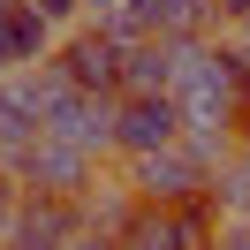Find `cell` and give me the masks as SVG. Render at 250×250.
Segmentation results:
<instances>
[{"mask_svg":"<svg viewBox=\"0 0 250 250\" xmlns=\"http://www.w3.org/2000/svg\"><path fill=\"white\" fill-rule=\"evenodd\" d=\"M174 106H182V129H220L235 114V99H243V83H235V68H228V53L220 46H182L174 53Z\"/></svg>","mask_w":250,"mask_h":250,"instance_id":"obj_1","label":"cell"},{"mask_svg":"<svg viewBox=\"0 0 250 250\" xmlns=\"http://www.w3.org/2000/svg\"><path fill=\"white\" fill-rule=\"evenodd\" d=\"M129 189H137L144 205H189L197 189H212V167H205V159L189 152L182 137H174L167 152H144V159H129Z\"/></svg>","mask_w":250,"mask_h":250,"instance_id":"obj_2","label":"cell"},{"mask_svg":"<svg viewBox=\"0 0 250 250\" xmlns=\"http://www.w3.org/2000/svg\"><path fill=\"white\" fill-rule=\"evenodd\" d=\"M122 53H129V46H114V38L91 23V31H76V38L53 46V68H61L83 99H122Z\"/></svg>","mask_w":250,"mask_h":250,"instance_id":"obj_3","label":"cell"},{"mask_svg":"<svg viewBox=\"0 0 250 250\" xmlns=\"http://www.w3.org/2000/svg\"><path fill=\"white\" fill-rule=\"evenodd\" d=\"M182 137V106L167 91H144V99H114V152L144 159V152H167Z\"/></svg>","mask_w":250,"mask_h":250,"instance_id":"obj_4","label":"cell"},{"mask_svg":"<svg viewBox=\"0 0 250 250\" xmlns=\"http://www.w3.org/2000/svg\"><path fill=\"white\" fill-rule=\"evenodd\" d=\"M8 235H16V250H68V243L83 235V212H76V197L23 189V197H16V220H8Z\"/></svg>","mask_w":250,"mask_h":250,"instance_id":"obj_5","label":"cell"},{"mask_svg":"<svg viewBox=\"0 0 250 250\" xmlns=\"http://www.w3.org/2000/svg\"><path fill=\"white\" fill-rule=\"evenodd\" d=\"M46 137L76 144L83 159L114 152V99H83V91H61V99L46 106Z\"/></svg>","mask_w":250,"mask_h":250,"instance_id":"obj_6","label":"cell"},{"mask_svg":"<svg viewBox=\"0 0 250 250\" xmlns=\"http://www.w3.org/2000/svg\"><path fill=\"white\" fill-rule=\"evenodd\" d=\"M122 250H205V212L197 205H137L122 228Z\"/></svg>","mask_w":250,"mask_h":250,"instance_id":"obj_7","label":"cell"},{"mask_svg":"<svg viewBox=\"0 0 250 250\" xmlns=\"http://www.w3.org/2000/svg\"><path fill=\"white\" fill-rule=\"evenodd\" d=\"M129 16H137L144 38H167V46H197L212 31V8L205 0H122Z\"/></svg>","mask_w":250,"mask_h":250,"instance_id":"obj_8","label":"cell"},{"mask_svg":"<svg viewBox=\"0 0 250 250\" xmlns=\"http://www.w3.org/2000/svg\"><path fill=\"white\" fill-rule=\"evenodd\" d=\"M46 137V122H38V106H31V91H23V76H8L0 83V167L23 152V144H38Z\"/></svg>","mask_w":250,"mask_h":250,"instance_id":"obj_9","label":"cell"},{"mask_svg":"<svg viewBox=\"0 0 250 250\" xmlns=\"http://www.w3.org/2000/svg\"><path fill=\"white\" fill-rule=\"evenodd\" d=\"M53 46H61V31H53L38 8H23V0H8V68H38V61H53Z\"/></svg>","mask_w":250,"mask_h":250,"instance_id":"obj_10","label":"cell"},{"mask_svg":"<svg viewBox=\"0 0 250 250\" xmlns=\"http://www.w3.org/2000/svg\"><path fill=\"white\" fill-rule=\"evenodd\" d=\"M23 8H38V16H46L53 31H68V23L83 16V0H23Z\"/></svg>","mask_w":250,"mask_h":250,"instance_id":"obj_11","label":"cell"},{"mask_svg":"<svg viewBox=\"0 0 250 250\" xmlns=\"http://www.w3.org/2000/svg\"><path fill=\"white\" fill-rule=\"evenodd\" d=\"M212 8V23H228V31H250V0H205Z\"/></svg>","mask_w":250,"mask_h":250,"instance_id":"obj_12","label":"cell"},{"mask_svg":"<svg viewBox=\"0 0 250 250\" xmlns=\"http://www.w3.org/2000/svg\"><path fill=\"white\" fill-rule=\"evenodd\" d=\"M212 250H250V220H220V243Z\"/></svg>","mask_w":250,"mask_h":250,"instance_id":"obj_13","label":"cell"},{"mask_svg":"<svg viewBox=\"0 0 250 250\" xmlns=\"http://www.w3.org/2000/svg\"><path fill=\"white\" fill-rule=\"evenodd\" d=\"M16 197H23V189H16V174L0 167V235H8V220H16Z\"/></svg>","mask_w":250,"mask_h":250,"instance_id":"obj_14","label":"cell"},{"mask_svg":"<svg viewBox=\"0 0 250 250\" xmlns=\"http://www.w3.org/2000/svg\"><path fill=\"white\" fill-rule=\"evenodd\" d=\"M68 250H122V243H114V235H76Z\"/></svg>","mask_w":250,"mask_h":250,"instance_id":"obj_15","label":"cell"},{"mask_svg":"<svg viewBox=\"0 0 250 250\" xmlns=\"http://www.w3.org/2000/svg\"><path fill=\"white\" fill-rule=\"evenodd\" d=\"M106 8H122V0H83V16H106Z\"/></svg>","mask_w":250,"mask_h":250,"instance_id":"obj_16","label":"cell"}]
</instances>
